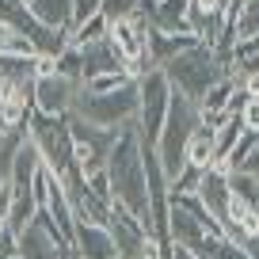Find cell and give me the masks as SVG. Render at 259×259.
I'll list each match as a JSON object with an SVG mask.
<instances>
[{
    "mask_svg": "<svg viewBox=\"0 0 259 259\" xmlns=\"http://www.w3.org/2000/svg\"><path fill=\"white\" fill-rule=\"evenodd\" d=\"M8 210H12V191L8 183L0 187V225H8Z\"/></svg>",
    "mask_w": 259,
    "mask_h": 259,
    "instance_id": "1f68e13d",
    "label": "cell"
},
{
    "mask_svg": "<svg viewBox=\"0 0 259 259\" xmlns=\"http://www.w3.org/2000/svg\"><path fill=\"white\" fill-rule=\"evenodd\" d=\"M0 57H38V50H34V42L31 38H23V34H16V31H8V38H4V46H0Z\"/></svg>",
    "mask_w": 259,
    "mask_h": 259,
    "instance_id": "44dd1931",
    "label": "cell"
},
{
    "mask_svg": "<svg viewBox=\"0 0 259 259\" xmlns=\"http://www.w3.org/2000/svg\"><path fill=\"white\" fill-rule=\"evenodd\" d=\"M84 187H88V194H96V198L111 202V179H107V168L88 171V176H84Z\"/></svg>",
    "mask_w": 259,
    "mask_h": 259,
    "instance_id": "cb8c5ba5",
    "label": "cell"
},
{
    "mask_svg": "<svg viewBox=\"0 0 259 259\" xmlns=\"http://www.w3.org/2000/svg\"><path fill=\"white\" fill-rule=\"evenodd\" d=\"M168 99H171V84L164 76V69H149L145 76H138V118H134V130H138L141 141L156 145L164 114H168Z\"/></svg>",
    "mask_w": 259,
    "mask_h": 259,
    "instance_id": "5b68a950",
    "label": "cell"
},
{
    "mask_svg": "<svg viewBox=\"0 0 259 259\" xmlns=\"http://www.w3.org/2000/svg\"><path fill=\"white\" fill-rule=\"evenodd\" d=\"M107 179H111V202L126 206L141 225H149V187H145V160L134 122L122 126L118 141L107 153Z\"/></svg>",
    "mask_w": 259,
    "mask_h": 259,
    "instance_id": "6da1fadb",
    "label": "cell"
},
{
    "mask_svg": "<svg viewBox=\"0 0 259 259\" xmlns=\"http://www.w3.org/2000/svg\"><path fill=\"white\" fill-rule=\"evenodd\" d=\"M191 46H198L194 34H164V31H153V27H149V34H145V54H149V61H153V69H164L171 57L187 54Z\"/></svg>",
    "mask_w": 259,
    "mask_h": 259,
    "instance_id": "7c38bea8",
    "label": "cell"
},
{
    "mask_svg": "<svg viewBox=\"0 0 259 259\" xmlns=\"http://www.w3.org/2000/svg\"><path fill=\"white\" fill-rule=\"evenodd\" d=\"M126 80H134V76H126V73H103V76H92V80H84L80 92H88V96H107V92L122 88Z\"/></svg>",
    "mask_w": 259,
    "mask_h": 259,
    "instance_id": "ffe728a7",
    "label": "cell"
},
{
    "mask_svg": "<svg viewBox=\"0 0 259 259\" xmlns=\"http://www.w3.org/2000/svg\"><path fill=\"white\" fill-rule=\"evenodd\" d=\"M27 12H31L42 27H50V31L76 27V23H73V0H31V4H27Z\"/></svg>",
    "mask_w": 259,
    "mask_h": 259,
    "instance_id": "5bb4252c",
    "label": "cell"
},
{
    "mask_svg": "<svg viewBox=\"0 0 259 259\" xmlns=\"http://www.w3.org/2000/svg\"><path fill=\"white\" fill-rule=\"evenodd\" d=\"M27 134H31V145L38 149V160L50 171H65L73 164V138H69V122L65 118H50V114H31L27 122Z\"/></svg>",
    "mask_w": 259,
    "mask_h": 259,
    "instance_id": "8992f818",
    "label": "cell"
},
{
    "mask_svg": "<svg viewBox=\"0 0 259 259\" xmlns=\"http://www.w3.org/2000/svg\"><path fill=\"white\" fill-rule=\"evenodd\" d=\"M210 259H251V255L240 248V244H233V240H218V244H213V255H210Z\"/></svg>",
    "mask_w": 259,
    "mask_h": 259,
    "instance_id": "d4e9b609",
    "label": "cell"
},
{
    "mask_svg": "<svg viewBox=\"0 0 259 259\" xmlns=\"http://www.w3.org/2000/svg\"><path fill=\"white\" fill-rule=\"evenodd\" d=\"M0 259H16V233L0 225Z\"/></svg>",
    "mask_w": 259,
    "mask_h": 259,
    "instance_id": "4dcf8cb0",
    "label": "cell"
},
{
    "mask_svg": "<svg viewBox=\"0 0 259 259\" xmlns=\"http://www.w3.org/2000/svg\"><path fill=\"white\" fill-rule=\"evenodd\" d=\"M198 198H202V206L213 213V221H218L221 229H225L229 221V198H233V191H229V171L225 168H206L202 171V183H198Z\"/></svg>",
    "mask_w": 259,
    "mask_h": 259,
    "instance_id": "9c48e42d",
    "label": "cell"
},
{
    "mask_svg": "<svg viewBox=\"0 0 259 259\" xmlns=\"http://www.w3.org/2000/svg\"><path fill=\"white\" fill-rule=\"evenodd\" d=\"M80 96V84L65 80V76H50V80H34V111L50 114V118H69Z\"/></svg>",
    "mask_w": 259,
    "mask_h": 259,
    "instance_id": "ba28073f",
    "label": "cell"
},
{
    "mask_svg": "<svg viewBox=\"0 0 259 259\" xmlns=\"http://www.w3.org/2000/svg\"><path fill=\"white\" fill-rule=\"evenodd\" d=\"M233 23H236V42L255 38L259 34V0H244L240 12L233 16Z\"/></svg>",
    "mask_w": 259,
    "mask_h": 259,
    "instance_id": "d6986e66",
    "label": "cell"
},
{
    "mask_svg": "<svg viewBox=\"0 0 259 259\" xmlns=\"http://www.w3.org/2000/svg\"><path fill=\"white\" fill-rule=\"evenodd\" d=\"M50 76H57V57H34V80H50Z\"/></svg>",
    "mask_w": 259,
    "mask_h": 259,
    "instance_id": "83f0119b",
    "label": "cell"
},
{
    "mask_svg": "<svg viewBox=\"0 0 259 259\" xmlns=\"http://www.w3.org/2000/svg\"><path fill=\"white\" fill-rule=\"evenodd\" d=\"M99 12V0H73V23H84Z\"/></svg>",
    "mask_w": 259,
    "mask_h": 259,
    "instance_id": "f1b7e54d",
    "label": "cell"
},
{
    "mask_svg": "<svg viewBox=\"0 0 259 259\" xmlns=\"http://www.w3.org/2000/svg\"><path fill=\"white\" fill-rule=\"evenodd\" d=\"M202 126V111L191 103V99H183L176 88H171V99H168V114H164V126H160V138H156V160H160V171L164 179H171L183 171L187 164V145H191V134Z\"/></svg>",
    "mask_w": 259,
    "mask_h": 259,
    "instance_id": "7a4b0ae2",
    "label": "cell"
},
{
    "mask_svg": "<svg viewBox=\"0 0 259 259\" xmlns=\"http://www.w3.org/2000/svg\"><path fill=\"white\" fill-rule=\"evenodd\" d=\"M248 57H255V61H259V34H255V38H248V42H236L233 61H248Z\"/></svg>",
    "mask_w": 259,
    "mask_h": 259,
    "instance_id": "f546056e",
    "label": "cell"
},
{
    "mask_svg": "<svg viewBox=\"0 0 259 259\" xmlns=\"http://www.w3.org/2000/svg\"><path fill=\"white\" fill-rule=\"evenodd\" d=\"M198 183H202V168L183 164V171L171 179V194H194V191H198Z\"/></svg>",
    "mask_w": 259,
    "mask_h": 259,
    "instance_id": "7402d4cb",
    "label": "cell"
},
{
    "mask_svg": "<svg viewBox=\"0 0 259 259\" xmlns=\"http://www.w3.org/2000/svg\"><path fill=\"white\" fill-rule=\"evenodd\" d=\"M240 122H244V130H248V134H259V96L248 99V107H244Z\"/></svg>",
    "mask_w": 259,
    "mask_h": 259,
    "instance_id": "4316f807",
    "label": "cell"
},
{
    "mask_svg": "<svg viewBox=\"0 0 259 259\" xmlns=\"http://www.w3.org/2000/svg\"><path fill=\"white\" fill-rule=\"evenodd\" d=\"M0 187H4V183H0Z\"/></svg>",
    "mask_w": 259,
    "mask_h": 259,
    "instance_id": "d6a6232c",
    "label": "cell"
},
{
    "mask_svg": "<svg viewBox=\"0 0 259 259\" xmlns=\"http://www.w3.org/2000/svg\"><path fill=\"white\" fill-rule=\"evenodd\" d=\"M61 251H65L61 244L46 236L34 221L16 233V259H61Z\"/></svg>",
    "mask_w": 259,
    "mask_h": 259,
    "instance_id": "4fadbf2b",
    "label": "cell"
},
{
    "mask_svg": "<svg viewBox=\"0 0 259 259\" xmlns=\"http://www.w3.org/2000/svg\"><path fill=\"white\" fill-rule=\"evenodd\" d=\"M73 114L84 118V122H92V126H103V130L130 126V122L138 118V80H126L122 88L107 92V96H88V92H80Z\"/></svg>",
    "mask_w": 259,
    "mask_h": 259,
    "instance_id": "277c9868",
    "label": "cell"
},
{
    "mask_svg": "<svg viewBox=\"0 0 259 259\" xmlns=\"http://www.w3.org/2000/svg\"><path fill=\"white\" fill-rule=\"evenodd\" d=\"M103 73H126V61H122V54L111 46V38L80 50V84L92 80V76H103Z\"/></svg>",
    "mask_w": 259,
    "mask_h": 259,
    "instance_id": "8fae6325",
    "label": "cell"
},
{
    "mask_svg": "<svg viewBox=\"0 0 259 259\" xmlns=\"http://www.w3.org/2000/svg\"><path fill=\"white\" fill-rule=\"evenodd\" d=\"M31 141L27 126H16V130H0V183H8L12 168H16V156L23 153V145Z\"/></svg>",
    "mask_w": 259,
    "mask_h": 259,
    "instance_id": "9a60e30c",
    "label": "cell"
},
{
    "mask_svg": "<svg viewBox=\"0 0 259 259\" xmlns=\"http://www.w3.org/2000/svg\"><path fill=\"white\" fill-rule=\"evenodd\" d=\"M187 164H191V168H213V130L206 126H198L191 134V145H187Z\"/></svg>",
    "mask_w": 259,
    "mask_h": 259,
    "instance_id": "2e32d148",
    "label": "cell"
},
{
    "mask_svg": "<svg viewBox=\"0 0 259 259\" xmlns=\"http://www.w3.org/2000/svg\"><path fill=\"white\" fill-rule=\"evenodd\" d=\"M73 251L80 259H118L111 233L103 225H88V221H73Z\"/></svg>",
    "mask_w": 259,
    "mask_h": 259,
    "instance_id": "30bf717a",
    "label": "cell"
},
{
    "mask_svg": "<svg viewBox=\"0 0 259 259\" xmlns=\"http://www.w3.org/2000/svg\"><path fill=\"white\" fill-rule=\"evenodd\" d=\"M107 34H111V19H107L103 12H96L92 19L76 23V31H73V46H76V50L96 46V42H107Z\"/></svg>",
    "mask_w": 259,
    "mask_h": 259,
    "instance_id": "e0dca14e",
    "label": "cell"
},
{
    "mask_svg": "<svg viewBox=\"0 0 259 259\" xmlns=\"http://www.w3.org/2000/svg\"><path fill=\"white\" fill-rule=\"evenodd\" d=\"M164 76H168V84L179 96L198 107L206 99V92H210L221 76H229V69L213 57V50L206 46V42H198V46H191L187 54L171 57V61L164 65Z\"/></svg>",
    "mask_w": 259,
    "mask_h": 259,
    "instance_id": "3957f363",
    "label": "cell"
},
{
    "mask_svg": "<svg viewBox=\"0 0 259 259\" xmlns=\"http://www.w3.org/2000/svg\"><path fill=\"white\" fill-rule=\"evenodd\" d=\"M99 12H103L107 19H130L134 12H138V0H99Z\"/></svg>",
    "mask_w": 259,
    "mask_h": 259,
    "instance_id": "603a6c76",
    "label": "cell"
},
{
    "mask_svg": "<svg viewBox=\"0 0 259 259\" xmlns=\"http://www.w3.org/2000/svg\"><path fill=\"white\" fill-rule=\"evenodd\" d=\"M229 191L248 202L251 210H259V176H248V171H229Z\"/></svg>",
    "mask_w": 259,
    "mask_h": 259,
    "instance_id": "ac0fdd59",
    "label": "cell"
},
{
    "mask_svg": "<svg viewBox=\"0 0 259 259\" xmlns=\"http://www.w3.org/2000/svg\"><path fill=\"white\" fill-rule=\"evenodd\" d=\"M233 171H248V176H259V134L251 138V149L244 153L240 168H233Z\"/></svg>",
    "mask_w": 259,
    "mask_h": 259,
    "instance_id": "484cf974",
    "label": "cell"
},
{
    "mask_svg": "<svg viewBox=\"0 0 259 259\" xmlns=\"http://www.w3.org/2000/svg\"><path fill=\"white\" fill-rule=\"evenodd\" d=\"M107 233H111V240H114V255L118 259H160V244L145 233V225H141L126 206L111 202Z\"/></svg>",
    "mask_w": 259,
    "mask_h": 259,
    "instance_id": "52a82bcc",
    "label": "cell"
}]
</instances>
